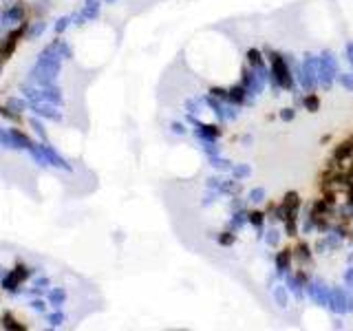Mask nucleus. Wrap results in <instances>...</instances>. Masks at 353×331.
I'll return each instance as SVG.
<instances>
[{"instance_id": "obj_10", "label": "nucleus", "mask_w": 353, "mask_h": 331, "mask_svg": "<svg viewBox=\"0 0 353 331\" xmlns=\"http://www.w3.org/2000/svg\"><path fill=\"white\" fill-rule=\"evenodd\" d=\"M282 282L287 285V290H290V294L294 296V300L302 302L304 300V282L298 278L296 274H292V272H287L285 276H282Z\"/></svg>"}, {"instance_id": "obj_9", "label": "nucleus", "mask_w": 353, "mask_h": 331, "mask_svg": "<svg viewBox=\"0 0 353 331\" xmlns=\"http://www.w3.org/2000/svg\"><path fill=\"white\" fill-rule=\"evenodd\" d=\"M292 263H294V248H282L280 252H276L274 265H276L278 278H282L287 272H292Z\"/></svg>"}, {"instance_id": "obj_5", "label": "nucleus", "mask_w": 353, "mask_h": 331, "mask_svg": "<svg viewBox=\"0 0 353 331\" xmlns=\"http://www.w3.org/2000/svg\"><path fill=\"white\" fill-rule=\"evenodd\" d=\"M304 296L318 307H327L329 305V296H331V287L324 280L314 278L304 285Z\"/></svg>"}, {"instance_id": "obj_15", "label": "nucleus", "mask_w": 353, "mask_h": 331, "mask_svg": "<svg viewBox=\"0 0 353 331\" xmlns=\"http://www.w3.org/2000/svg\"><path fill=\"white\" fill-rule=\"evenodd\" d=\"M282 204L290 208V212L294 216H298V212H300V208H302V199L296 190H290V192H285V196H282Z\"/></svg>"}, {"instance_id": "obj_24", "label": "nucleus", "mask_w": 353, "mask_h": 331, "mask_svg": "<svg viewBox=\"0 0 353 331\" xmlns=\"http://www.w3.org/2000/svg\"><path fill=\"white\" fill-rule=\"evenodd\" d=\"M280 236H282V232L278 228H274V226H270V230L265 232V243L270 245V248H278V243H280Z\"/></svg>"}, {"instance_id": "obj_11", "label": "nucleus", "mask_w": 353, "mask_h": 331, "mask_svg": "<svg viewBox=\"0 0 353 331\" xmlns=\"http://www.w3.org/2000/svg\"><path fill=\"white\" fill-rule=\"evenodd\" d=\"M265 218H267L265 212H260V210H248V223L256 230V236H258V238L265 236Z\"/></svg>"}, {"instance_id": "obj_37", "label": "nucleus", "mask_w": 353, "mask_h": 331, "mask_svg": "<svg viewBox=\"0 0 353 331\" xmlns=\"http://www.w3.org/2000/svg\"><path fill=\"white\" fill-rule=\"evenodd\" d=\"M170 128H172L174 135H186V130H188L184 122H172V126H170Z\"/></svg>"}, {"instance_id": "obj_6", "label": "nucleus", "mask_w": 353, "mask_h": 331, "mask_svg": "<svg viewBox=\"0 0 353 331\" xmlns=\"http://www.w3.org/2000/svg\"><path fill=\"white\" fill-rule=\"evenodd\" d=\"M240 84L245 86V90H248V95H260L263 93V88H265V84L258 80V76H256V71L252 66H248L245 64L243 66V71H240Z\"/></svg>"}, {"instance_id": "obj_30", "label": "nucleus", "mask_w": 353, "mask_h": 331, "mask_svg": "<svg viewBox=\"0 0 353 331\" xmlns=\"http://www.w3.org/2000/svg\"><path fill=\"white\" fill-rule=\"evenodd\" d=\"M238 120V106L236 104H226V122H236Z\"/></svg>"}, {"instance_id": "obj_4", "label": "nucleus", "mask_w": 353, "mask_h": 331, "mask_svg": "<svg viewBox=\"0 0 353 331\" xmlns=\"http://www.w3.org/2000/svg\"><path fill=\"white\" fill-rule=\"evenodd\" d=\"M327 309L331 314H336V316L353 314V292H349L346 287H331Z\"/></svg>"}, {"instance_id": "obj_12", "label": "nucleus", "mask_w": 353, "mask_h": 331, "mask_svg": "<svg viewBox=\"0 0 353 331\" xmlns=\"http://www.w3.org/2000/svg\"><path fill=\"white\" fill-rule=\"evenodd\" d=\"M290 290H287V285L285 282H280V285H274L272 287V298H274V302L280 309H285L287 305H290Z\"/></svg>"}, {"instance_id": "obj_32", "label": "nucleus", "mask_w": 353, "mask_h": 331, "mask_svg": "<svg viewBox=\"0 0 353 331\" xmlns=\"http://www.w3.org/2000/svg\"><path fill=\"white\" fill-rule=\"evenodd\" d=\"M329 243H327V238H318V241H316V245H314V252L316 254H327L329 252Z\"/></svg>"}, {"instance_id": "obj_2", "label": "nucleus", "mask_w": 353, "mask_h": 331, "mask_svg": "<svg viewBox=\"0 0 353 331\" xmlns=\"http://www.w3.org/2000/svg\"><path fill=\"white\" fill-rule=\"evenodd\" d=\"M338 58L334 56V51L324 49L318 56V86H322L324 90H329L334 86L336 78H338Z\"/></svg>"}, {"instance_id": "obj_39", "label": "nucleus", "mask_w": 353, "mask_h": 331, "mask_svg": "<svg viewBox=\"0 0 353 331\" xmlns=\"http://www.w3.org/2000/svg\"><path fill=\"white\" fill-rule=\"evenodd\" d=\"M334 327H336V329H342L344 324H342V320H334Z\"/></svg>"}, {"instance_id": "obj_38", "label": "nucleus", "mask_w": 353, "mask_h": 331, "mask_svg": "<svg viewBox=\"0 0 353 331\" xmlns=\"http://www.w3.org/2000/svg\"><path fill=\"white\" fill-rule=\"evenodd\" d=\"M240 144H243V146H252V144H254V137L248 132V135H243V137H240Z\"/></svg>"}, {"instance_id": "obj_13", "label": "nucleus", "mask_w": 353, "mask_h": 331, "mask_svg": "<svg viewBox=\"0 0 353 331\" xmlns=\"http://www.w3.org/2000/svg\"><path fill=\"white\" fill-rule=\"evenodd\" d=\"M245 100H248V90H245L243 84H234V86L228 88V102H230V104L243 106Z\"/></svg>"}, {"instance_id": "obj_31", "label": "nucleus", "mask_w": 353, "mask_h": 331, "mask_svg": "<svg viewBox=\"0 0 353 331\" xmlns=\"http://www.w3.org/2000/svg\"><path fill=\"white\" fill-rule=\"evenodd\" d=\"M282 122H294V117H296V108L294 106H285V108H280V113H278Z\"/></svg>"}, {"instance_id": "obj_28", "label": "nucleus", "mask_w": 353, "mask_h": 331, "mask_svg": "<svg viewBox=\"0 0 353 331\" xmlns=\"http://www.w3.org/2000/svg\"><path fill=\"white\" fill-rule=\"evenodd\" d=\"M336 82H338L344 90H353V73H338Z\"/></svg>"}, {"instance_id": "obj_40", "label": "nucleus", "mask_w": 353, "mask_h": 331, "mask_svg": "<svg viewBox=\"0 0 353 331\" xmlns=\"http://www.w3.org/2000/svg\"><path fill=\"white\" fill-rule=\"evenodd\" d=\"M349 265H353V252L349 254Z\"/></svg>"}, {"instance_id": "obj_16", "label": "nucleus", "mask_w": 353, "mask_h": 331, "mask_svg": "<svg viewBox=\"0 0 353 331\" xmlns=\"http://www.w3.org/2000/svg\"><path fill=\"white\" fill-rule=\"evenodd\" d=\"M320 104H322V102H320V98H318V93H316V90L302 95V108L307 110V113H318Z\"/></svg>"}, {"instance_id": "obj_36", "label": "nucleus", "mask_w": 353, "mask_h": 331, "mask_svg": "<svg viewBox=\"0 0 353 331\" xmlns=\"http://www.w3.org/2000/svg\"><path fill=\"white\" fill-rule=\"evenodd\" d=\"M344 56H346V62L351 64V73H353V40L346 42V46H344Z\"/></svg>"}, {"instance_id": "obj_1", "label": "nucleus", "mask_w": 353, "mask_h": 331, "mask_svg": "<svg viewBox=\"0 0 353 331\" xmlns=\"http://www.w3.org/2000/svg\"><path fill=\"white\" fill-rule=\"evenodd\" d=\"M265 53L267 58H270V68H272V78L278 82V86L282 90H296V76H294V71L290 68V64H287L285 56L282 53L274 51L270 44L265 46Z\"/></svg>"}, {"instance_id": "obj_27", "label": "nucleus", "mask_w": 353, "mask_h": 331, "mask_svg": "<svg viewBox=\"0 0 353 331\" xmlns=\"http://www.w3.org/2000/svg\"><path fill=\"white\" fill-rule=\"evenodd\" d=\"M221 192H218V190H210V188H208V192H206V194H203V199H201V206L203 208H206V206H212V204H216V201L218 199H221Z\"/></svg>"}, {"instance_id": "obj_34", "label": "nucleus", "mask_w": 353, "mask_h": 331, "mask_svg": "<svg viewBox=\"0 0 353 331\" xmlns=\"http://www.w3.org/2000/svg\"><path fill=\"white\" fill-rule=\"evenodd\" d=\"M342 280H344V287L349 292H353V265H349L344 272V276H342Z\"/></svg>"}, {"instance_id": "obj_19", "label": "nucleus", "mask_w": 353, "mask_h": 331, "mask_svg": "<svg viewBox=\"0 0 353 331\" xmlns=\"http://www.w3.org/2000/svg\"><path fill=\"white\" fill-rule=\"evenodd\" d=\"M245 62H248V66H260V64H265V58H263V51L256 49V46H252V49L245 51Z\"/></svg>"}, {"instance_id": "obj_14", "label": "nucleus", "mask_w": 353, "mask_h": 331, "mask_svg": "<svg viewBox=\"0 0 353 331\" xmlns=\"http://www.w3.org/2000/svg\"><path fill=\"white\" fill-rule=\"evenodd\" d=\"M245 226H248V210H234L232 216L228 221V230H234V232H240Z\"/></svg>"}, {"instance_id": "obj_35", "label": "nucleus", "mask_w": 353, "mask_h": 331, "mask_svg": "<svg viewBox=\"0 0 353 331\" xmlns=\"http://www.w3.org/2000/svg\"><path fill=\"white\" fill-rule=\"evenodd\" d=\"M245 204H243V199H240V194H234L232 199H230V210H243Z\"/></svg>"}, {"instance_id": "obj_17", "label": "nucleus", "mask_w": 353, "mask_h": 331, "mask_svg": "<svg viewBox=\"0 0 353 331\" xmlns=\"http://www.w3.org/2000/svg\"><path fill=\"white\" fill-rule=\"evenodd\" d=\"M208 162H210V166L216 170V172H230V170H232V166H234L228 157H223V154H214V157H208Z\"/></svg>"}, {"instance_id": "obj_21", "label": "nucleus", "mask_w": 353, "mask_h": 331, "mask_svg": "<svg viewBox=\"0 0 353 331\" xmlns=\"http://www.w3.org/2000/svg\"><path fill=\"white\" fill-rule=\"evenodd\" d=\"M214 241H216V245H221V248H232V245L236 243V232H234V230H226V232H218Z\"/></svg>"}, {"instance_id": "obj_18", "label": "nucleus", "mask_w": 353, "mask_h": 331, "mask_svg": "<svg viewBox=\"0 0 353 331\" xmlns=\"http://www.w3.org/2000/svg\"><path fill=\"white\" fill-rule=\"evenodd\" d=\"M240 190H243V181L238 179H223V186H221V192L228 196H234V194H240Z\"/></svg>"}, {"instance_id": "obj_8", "label": "nucleus", "mask_w": 353, "mask_h": 331, "mask_svg": "<svg viewBox=\"0 0 353 331\" xmlns=\"http://www.w3.org/2000/svg\"><path fill=\"white\" fill-rule=\"evenodd\" d=\"M294 260L300 268H314V250L307 241H298L294 245Z\"/></svg>"}, {"instance_id": "obj_29", "label": "nucleus", "mask_w": 353, "mask_h": 331, "mask_svg": "<svg viewBox=\"0 0 353 331\" xmlns=\"http://www.w3.org/2000/svg\"><path fill=\"white\" fill-rule=\"evenodd\" d=\"M206 186H208L210 190H218V192H221L223 177H221V174H212V177H208V179H206ZM221 194H223V192H221Z\"/></svg>"}, {"instance_id": "obj_3", "label": "nucleus", "mask_w": 353, "mask_h": 331, "mask_svg": "<svg viewBox=\"0 0 353 331\" xmlns=\"http://www.w3.org/2000/svg\"><path fill=\"white\" fill-rule=\"evenodd\" d=\"M300 64H302V68H300L298 84H300L302 93H312V90L318 88V56H314V53H304Z\"/></svg>"}, {"instance_id": "obj_33", "label": "nucleus", "mask_w": 353, "mask_h": 331, "mask_svg": "<svg viewBox=\"0 0 353 331\" xmlns=\"http://www.w3.org/2000/svg\"><path fill=\"white\" fill-rule=\"evenodd\" d=\"M210 95H214V98L218 100H223V102H228V88H223V86H212L210 90H208Z\"/></svg>"}, {"instance_id": "obj_26", "label": "nucleus", "mask_w": 353, "mask_h": 331, "mask_svg": "<svg viewBox=\"0 0 353 331\" xmlns=\"http://www.w3.org/2000/svg\"><path fill=\"white\" fill-rule=\"evenodd\" d=\"M265 196H267V192H265V188H252L248 192V201L250 204H263L265 201Z\"/></svg>"}, {"instance_id": "obj_20", "label": "nucleus", "mask_w": 353, "mask_h": 331, "mask_svg": "<svg viewBox=\"0 0 353 331\" xmlns=\"http://www.w3.org/2000/svg\"><path fill=\"white\" fill-rule=\"evenodd\" d=\"M230 174L238 181H245V179L252 177V166L250 164H234L232 170H230Z\"/></svg>"}, {"instance_id": "obj_25", "label": "nucleus", "mask_w": 353, "mask_h": 331, "mask_svg": "<svg viewBox=\"0 0 353 331\" xmlns=\"http://www.w3.org/2000/svg\"><path fill=\"white\" fill-rule=\"evenodd\" d=\"M201 150L208 154V157H214V154H221V146L218 142H210V140H201Z\"/></svg>"}, {"instance_id": "obj_22", "label": "nucleus", "mask_w": 353, "mask_h": 331, "mask_svg": "<svg viewBox=\"0 0 353 331\" xmlns=\"http://www.w3.org/2000/svg\"><path fill=\"white\" fill-rule=\"evenodd\" d=\"M298 232H300V226H298V216H290L282 221V234H287L290 238L298 236Z\"/></svg>"}, {"instance_id": "obj_23", "label": "nucleus", "mask_w": 353, "mask_h": 331, "mask_svg": "<svg viewBox=\"0 0 353 331\" xmlns=\"http://www.w3.org/2000/svg\"><path fill=\"white\" fill-rule=\"evenodd\" d=\"M300 232L304 234V236H307V234H312V232H316V221H314V216H312V206L307 208V212H304V216H302Z\"/></svg>"}, {"instance_id": "obj_7", "label": "nucleus", "mask_w": 353, "mask_h": 331, "mask_svg": "<svg viewBox=\"0 0 353 331\" xmlns=\"http://www.w3.org/2000/svg\"><path fill=\"white\" fill-rule=\"evenodd\" d=\"M223 135V126L221 124H206V122H196L194 124V137L196 140H210V142H218V137Z\"/></svg>"}]
</instances>
